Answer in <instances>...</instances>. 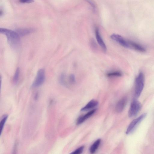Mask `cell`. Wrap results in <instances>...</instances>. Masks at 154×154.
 Returning a JSON list of instances; mask_svg holds the SVG:
<instances>
[{
	"label": "cell",
	"instance_id": "obj_1",
	"mask_svg": "<svg viewBox=\"0 0 154 154\" xmlns=\"http://www.w3.org/2000/svg\"><path fill=\"white\" fill-rule=\"evenodd\" d=\"M0 33L5 35L8 43L12 49L17 50L19 48L20 44V36L16 31L1 28Z\"/></svg>",
	"mask_w": 154,
	"mask_h": 154
},
{
	"label": "cell",
	"instance_id": "obj_2",
	"mask_svg": "<svg viewBox=\"0 0 154 154\" xmlns=\"http://www.w3.org/2000/svg\"><path fill=\"white\" fill-rule=\"evenodd\" d=\"M145 83V76L143 73L140 72L135 79L134 96L138 97L140 95L143 89Z\"/></svg>",
	"mask_w": 154,
	"mask_h": 154
},
{
	"label": "cell",
	"instance_id": "obj_3",
	"mask_svg": "<svg viewBox=\"0 0 154 154\" xmlns=\"http://www.w3.org/2000/svg\"><path fill=\"white\" fill-rule=\"evenodd\" d=\"M45 79V69L42 68L39 69L37 71L35 79L32 83V87L35 88L40 86L43 84Z\"/></svg>",
	"mask_w": 154,
	"mask_h": 154
},
{
	"label": "cell",
	"instance_id": "obj_4",
	"mask_svg": "<svg viewBox=\"0 0 154 154\" xmlns=\"http://www.w3.org/2000/svg\"><path fill=\"white\" fill-rule=\"evenodd\" d=\"M142 105L141 103L136 99L132 101L128 112L129 117L136 116L141 109Z\"/></svg>",
	"mask_w": 154,
	"mask_h": 154
},
{
	"label": "cell",
	"instance_id": "obj_5",
	"mask_svg": "<svg viewBox=\"0 0 154 154\" xmlns=\"http://www.w3.org/2000/svg\"><path fill=\"white\" fill-rule=\"evenodd\" d=\"M146 114V113H144L137 118L134 119L128 125L126 131V134H129L133 132L137 125L145 118Z\"/></svg>",
	"mask_w": 154,
	"mask_h": 154
},
{
	"label": "cell",
	"instance_id": "obj_6",
	"mask_svg": "<svg viewBox=\"0 0 154 154\" xmlns=\"http://www.w3.org/2000/svg\"><path fill=\"white\" fill-rule=\"evenodd\" d=\"M110 38L122 47L130 48L129 40L126 39L121 35L113 34L111 35Z\"/></svg>",
	"mask_w": 154,
	"mask_h": 154
},
{
	"label": "cell",
	"instance_id": "obj_7",
	"mask_svg": "<svg viewBox=\"0 0 154 154\" xmlns=\"http://www.w3.org/2000/svg\"><path fill=\"white\" fill-rule=\"evenodd\" d=\"M127 102V98L125 97H122L117 103L115 110L116 112L120 113L122 112L125 108Z\"/></svg>",
	"mask_w": 154,
	"mask_h": 154
},
{
	"label": "cell",
	"instance_id": "obj_8",
	"mask_svg": "<svg viewBox=\"0 0 154 154\" xmlns=\"http://www.w3.org/2000/svg\"><path fill=\"white\" fill-rule=\"evenodd\" d=\"M95 34L96 38L98 44L103 51L104 52H106L107 50L106 46L100 33L99 30L97 28L95 29Z\"/></svg>",
	"mask_w": 154,
	"mask_h": 154
},
{
	"label": "cell",
	"instance_id": "obj_9",
	"mask_svg": "<svg viewBox=\"0 0 154 154\" xmlns=\"http://www.w3.org/2000/svg\"><path fill=\"white\" fill-rule=\"evenodd\" d=\"M35 31L32 28H19L16 29L15 31L20 36H23L34 32Z\"/></svg>",
	"mask_w": 154,
	"mask_h": 154
},
{
	"label": "cell",
	"instance_id": "obj_10",
	"mask_svg": "<svg viewBox=\"0 0 154 154\" xmlns=\"http://www.w3.org/2000/svg\"><path fill=\"white\" fill-rule=\"evenodd\" d=\"M96 111V109H93L83 116L79 117L77 121L76 124L79 125L83 123L85 120L92 116Z\"/></svg>",
	"mask_w": 154,
	"mask_h": 154
},
{
	"label": "cell",
	"instance_id": "obj_11",
	"mask_svg": "<svg viewBox=\"0 0 154 154\" xmlns=\"http://www.w3.org/2000/svg\"><path fill=\"white\" fill-rule=\"evenodd\" d=\"M130 48L140 52H144L146 49L142 46L133 41L129 40Z\"/></svg>",
	"mask_w": 154,
	"mask_h": 154
},
{
	"label": "cell",
	"instance_id": "obj_12",
	"mask_svg": "<svg viewBox=\"0 0 154 154\" xmlns=\"http://www.w3.org/2000/svg\"><path fill=\"white\" fill-rule=\"evenodd\" d=\"M98 104V102L96 100H92L90 101L85 106L81 109L82 111H85L96 106Z\"/></svg>",
	"mask_w": 154,
	"mask_h": 154
},
{
	"label": "cell",
	"instance_id": "obj_13",
	"mask_svg": "<svg viewBox=\"0 0 154 154\" xmlns=\"http://www.w3.org/2000/svg\"><path fill=\"white\" fill-rule=\"evenodd\" d=\"M101 142L100 139H97L92 145L89 149V151L91 153H94L99 147Z\"/></svg>",
	"mask_w": 154,
	"mask_h": 154
},
{
	"label": "cell",
	"instance_id": "obj_14",
	"mask_svg": "<svg viewBox=\"0 0 154 154\" xmlns=\"http://www.w3.org/2000/svg\"><path fill=\"white\" fill-rule=\"evenodd\" d=\"M59 81L61 85L65 87L68 86L66 80V75L64 73H62L60 75L59 79Z\"/></svg>",
	"mask_w": 154,
	"mask_h": 154
},
{
	"label": "cell",
	"instance_id": "obj_15",
	"mask_svg": "<svg viewBox=\"0 0 154 154\" xmlns=\"http://www.w3.org/2000/svg\"><path fill=\"white\" fill-rule=\"evenodd\" d=\"M106 75L108 77H120L122 75V73L119 71H116L110 72L107 73Z\"/></svg>",
	"mask_w": 154,
	"mask_h": 154
},
{
	"label": "cell",
	"instance_id": "obj_16",
	"mask_svg": "<svg viewBox=\"0 0 154 154\" xmlns=\"http://www.w3.org/2000/svg\"><path fill=\"white\" fill-rule=\"evenodd\" d=\"M20 74V69L19 68H17L16 69L13 78V83L17 84L19 80Z\"/></svg>",
	"mask_w": 154,
	"mask_h": 154
},
{
	"label": "cell",
	"instance_id": "obj_17",
	"mask_svg": "<svg viewBox=\"0 0 154 154\" xmlns=\"http://www.w3.org/2000/svg\"><path fill=\"white\" fill-rule=\"evenodd\" d=\"M8 115H4L2 117L0 123V134H1L2 131L3 130L5 123L8 119Z\"/></svg>",
	"mask_w": 154,
	"mask_h": 154
},
{
	"label": "cell",
	"instance_id": "obj_18",
	"mask_svg": "<svg viewBox=\"0 0 154 154\" xmlns=\"http://www.w3.org/2000/svg\"><path fill=\"white\" fill-rule=\"evenodd\" d=\"M84 148V146H82L74 151L72 152L71 153V154H80L81 153L83 150Z\"/></svg>",
	"mask_w": 154,
	"mask_h": 154
},
{
	"label": "cell",
	"instance_id": "obj_19",
	"mask_svg": "<svg viewBox=\"0 0 154 154\" xmlns=\"http://www.w3.org/2000/svg\"><path fill=\"white\" fill-rule=\"evenodd\" d=\"M69 83L72 85L75 83L76 80L75 75L73 74H70L69 77Z\"/></svg>",
	"mask_w": 154,
	"mask_h": 154
},
{
	"label": "cell",
	"instance_id": "obj_20",
	"mask_svg": "<svg viewBox=\"0 0 154 154\" xmlns=\"http://www.w3.org/2000/svg\"><path fill=\"white\" fill-rule=\"evenodd\" d=\"M20 2L22 3H30L34 2V0H20Z\"/></svg>",
	"mask_w": 154,
	"mask_h": 154
},
{
	"label": "cell",
	"instance_id": "obj_21",
	"mask_svg": "<svg viewBox=\"0 0 154 154\" xmlns=\"http://www.w3.org/2000/svg\"><path fill=\"white\" fill-rule=\"evenodd\" d=\"M91 45L93 48H96L97 47V44L94 39H91Z\"/></svg>",
	"mask_w": 154,
	"mask_h": 154
},
{
	"label": "cell",
	"instance_id": "obj_22",
	"mask_svg": "<svg viewBox=\"0 0 154 154\" xmlns=\"http://www.w3.org/2000/svg\"><path fill=\"white\" fill-rule=\"evenodd\" d=\"M85 0L86 1L88 2V3H89L90 4H91V5L92 6V7L94 9H95L96 6L93 1H92V0Z\"/></svg>",
	"mask_w": 154,
	"mask_h": 154
}]
</instances>
